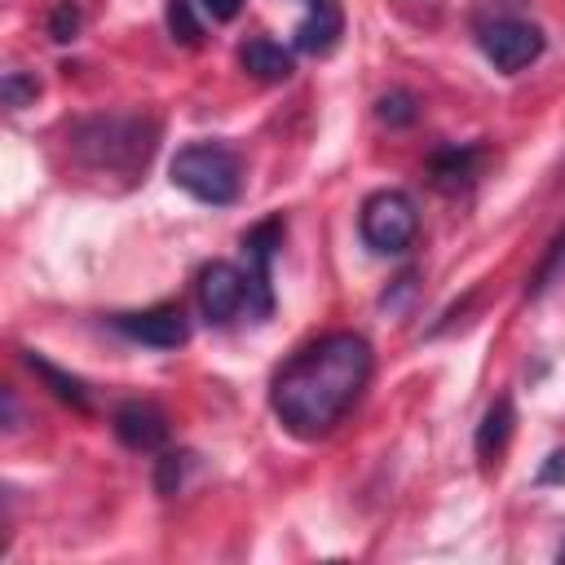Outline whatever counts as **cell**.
I'll return each mask as SVG.
<instances>
[{"mask_svg":"<svg viewBox=\"0 0 565 565\" xmlns=\"http://www.w3.org/2000/svg\"><path fill=\"white\" fill-rule=\"evenodd\" d=\"M371 340L358 331H331L278 366L269 384V406L291 437L318 441L353 411V402L371 384Z\"/></svg>","mask_w":565,"mask_h":565,"instance_id":"6da1fadb","label":"cell"},{"mask_svg":"<svg viewBox=\"0 0 565 565\" xmlns=\"http://www.w3.org/2000/svg\"><path fill=\"white\" fill-rule=\"evenodd\" d=\"M71 154L97 172V177H141L154 146H159V124L150 115H88L75 119L71 132Z\"/></svg>","mask_w":565,"mask_h":565,"instance_id":"7a4b0ae2","label":"cell"},{"mask_svg":"<svg viewBox=\"0 0 565 565\" xmlns=\"http://www.w3.org/2000/svg\"><path fill=\"white\" fill-rule=\"evenodd\" d=\"M168 177L177 190H185L199 203L230 207L243 194V159L225 141H190L172 154Z\"/></svg>","mask_w":565,"mask_h":565,"instance_id":"3957f363","label":"cell"},{"mask_svg":"<svg viewBox=\"0 0 565 565\" xmlns=\"http://www.w3.org/2000/svg\"><path fill=\"white\" fill-rule=\"evenodd\" d=\"M358 234L375 256H402L419 234V207L406 190H375L362 199Z\"/></svg>","mask_w":565,"mask_h":565,"instance_id":"277c9868","label":"cell"},{"mask_svg":"<svg viewBox=\"0 0 565 565\" xmlns=\"http://www.w3.org/2000/svg\"><path fill=\"white\" fill-rule=\"evenodd\" d=\"M543 44H547L543 31L534 22H525V18H499V22L481 26V53L503 75H516L530 62H539L543 57Z\"/></svg>","mask_w":565,"mask_h":565,"instance_id":"5b68a950","label":"cell"},{"mask_svg":"<svg viewBox=\"0 0 565 565\" xmlns=\"http://www.w3.org/2000/svg\"><path fill=\"white\" fill-rule=\"evenodd\" d=\"M282 234H287V221L282 216H265L260 225H252L247 234H243V256H247V309L256 313V318H269V309H274V291H269V260H274V252L282 247Z\"/></svg>","mask_w":565,"mask_h":565,"instance_id":"8992f818","label":"cell"},{"mask_svg":"<svg viewBox=\"0 0 565 565\" xmlns=\"http://www.w3.org/2000/svg\"><path fill=\"white\" fill-rule=\"evenodd\" d=\"M194 296H199V313L212 322V327H225L243 305H247V274L230 260H207L199 269V282H194Z\"/></svg>","mask_w":565,"mask_h":565,"instance_id":"52a82bcc","label":"cell"},{"mask_svg":"<svg viewBox=\"0 0 565 565\" xmlns=\"http://www.w3.org/2000/svg\"><path fill=\"white\" fill-rule=\"evenodd\" d=\"M110 327L150 349H181L190 340V318L181 305H150L141 313H115Z\"/></svg>","mask_w":565,"mask_h":565,"instance_id":"ba28073f","label":"cell"},{"mask_svg":"<svg viewBox=\"0 0 565 565\" xmlns=\"http://www.w3.org/2000/svg\"><path fill=\"white\" fill-rule=\"evenodd\" d=\"M481 168H486V146H481V141L446 146V150H437V154L428 159V181H433V190H441V194H463V190L477 185Z\"/></svg>","mask_w":565,"mask_h":565,"instance_id":"9c48e42d","label":"cell"},{"mask_svg":"<svg viewBox=\"0 0 565 565\" xmlns=\"http://www.w3.org/2000/svg\"><path fill=\"white\" fill-rule=\"evenodd\" d=\"M110 428L128 450H159L168 441V415L154 402H124L110 415Z\"/></svg>","mask_w":565,"mask_h":565,"instance_id":"30bf717a","label":"cell"},{"mask_svg":"<svg viewBox=\"0 0 565 565\" xmlns=\"http://www.w3.org/2000/svg\"><path fill=\"white\" fill-rule=\"evenodd\" d=\"M344 35V13L335 0H313L309 18L296 26V49L309 57H327Z\"/></svg>","mask_w":565,"mask_h":565,"instance_id":"8fae6325","label":"cell"},{"mask_svg":"<svg viewBox=\"0 0 565 565\" xmlns=\"http://www.w3.org/2000/svg\"><path fill=\"white\" fill-rule=\"evenodd\" d=\"M512 428H516V406H512V397L503 393V397H494V402H490V411L481 415L477 437H472V450H477L481 468H490V463H494V459L508 450Z\"/></svg>","mask_w":565,"mask_h":565,"instance_id":"7c38bea8","label":"cell"},{"mask_svg":"<svg viewBox=\"0 0 565 565\" xmlns=\"http://www.w3.org/2000/svg\"><path fill=\"white\" fill-rule=\"evenodd\" d=\"M238 62H243L247 75H256V79H265V84H282V79H291V71H296V57H291L282 44L265 40V35L247 40V44L238 49Z\"/></svg>","mask_w":565,"mask_h":565,"instance_id":"4fadbf2b","label":"cell"},{"mask_svg":"<svg viewBox=\"0 0 565 565\" xmlns=\"http://www.w3.org/2000/svg\"><path fill=\"white\" fill-rule=\"evenodd\" d=\"M22 362H26V366H31V371L53 388V397H57V402H66V406H75V411H88V388H84L75 375H66L62 366H53L49 358H40V353H31V349L22 353Z\"/></svg>","mask_w":565,"mask_h":565,"instance_id":"5bb4252c","label":"cell"},{"mask_svg":"<svg viewBox=\"0 0 565 565\" xmlns=\"http://www.w3.org/2000/svg\"><path fill=\"white\" fill-rule=\"evenodd\" d=\"M375 119L388 124V128H411L419 119V97L406 93V88H393V93H384L375 102Z\"/></svg>","mask_w":565,"mask_h":565,"instance_id":"9a60e30c","label":"cell"},{"mask_svg":"<svg viewBox=\"0 0 565 565\" xmlns=\"http://www.w3.org/2000/svg\"><path fill=\"white\" fill-rule=\"evenodd\" d=\"M194 468V450H168L154 459V490L159 494H177L185 486V472Z\"/></svg>","mask_w":565,"mask_h":565,"instance_id":"2e32d148","label":"cell"},{"mask_svg":"<svg viewBox=\"0 0 565 565\" xmlns=\"http://www.w3.org/2000/svg\"><path fill=\"white\" fill-rule=\"evenodd\" d=\"M168 31L185 49H199L203 44V22L194 13V0H168Z\"/></svg>","mask_w":565,"mask_h":565,"instance_id":"e0dca14e","label":"cell"},{"mask_svg":"<svg viewBox=\"0 0 565 565\" xmlns=\"http://www.w3.org/2000/svg\"><path fill=\"white\" fill-rule=\"evenodd\" d=\"M79 26H84V9L75 0H57L49 9V40L53 44H71L79 35Z\"/></svg>","mask_w":565,"mask_h":565,"instance_id":"ac0fdd59","label":"cell"},{"mask_svg":"<svg viewBox=\"0 0 565 565\" xmlns=\"http://www.w3.org/2000/svg\"><path fill=\"white\" fill-rule=\"evenodd\" d=\"M561 265H565V230L547 243V256L539 260V269L530 274V282H525V296H543L547 287H552V278L561 274Z\"/></svg>","mask_w":565,"mask_h":565,"instance_id":"d6986e66","label":"cell"},{"mask_svg":"<svg viewBox=\"0 0 565 565\" xmlns=\"http://www.w3.org/2000/svg\"><path fill=\"white\" fill-rule=\"evenodd\" d=\"M0 97H4L9 110L35 106V97H40V79H35L31 71H9V75L0 79Z\"/></svg>","mask_w":565,"mask_h":565,"instance_id":"ffe728a7","label":"cell"},{"mask_svg":"<svg viewBox=\"0 0 565 565\" xmlns=\"http://www.w3.org/2000/svg\"><path fill=\"white\" fill-rule=\"evenodd\" d=\"M539 486H565V450H552L543 463H539Z\"/></svg>","mask_w":565,"mask_h":565,"instance_id":"44dd1931","label":"cell"},{"mask_svg":"<svg viewBox=\"0 0 565 565\" xmlns=\"http://www.w3.org/2000/svg\"><path fill=\"white\" fill-rule=\"evenodd\" d=\"M212 22H234L238 18V9H243V0H194Z\"/></svg>","mask_w":565,"mask_h":565,"instance_id":"7402d4cb","label":"cell"},{"mask_svg":"<svg viewBox=\"0 0 565 565\" xmlns=\"http://www.w3.org/2000/svg\"><path fill=\"white\" fill-rule=\"evenodd\" d=\"M0 397H4V428H9V433H18V428H22V406H18V393H13V388H4Z\"/></svg>","mask_w":565,"mask_h":565,"instance_id":"603a6c76","label":"cell"},{"mask_svg":"<svg viewBox=\"0 0 565 565\" xmlns=\"http://www.w3.org/2000/svg\"><path fill=\"white\" fill-rule=\"evenodd\" d=\"M556 561H561V565H565V543H561V552H556Z\"/></svg>","mask_w":565,"mask_h":565,"instance_id":"cb8c5ba5","label":"cell"},{"mask_svg":"<svg viewBox=\"0 0 565 565\" xmlns=\"http://www.w3.org/2000/svg\"><path fill=\"white\" fill-rule=\"evenodd\" d=\"M309 4H313V0H309Z\"/></svg>","mask_w":565,"mask_h":565,"instance_id":"d4e9b609","label":"cell"}]
</instances>
